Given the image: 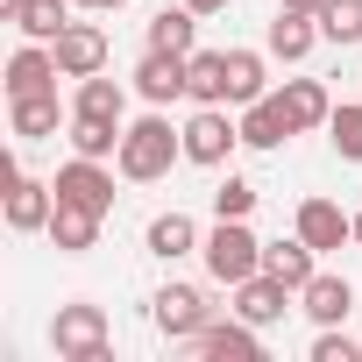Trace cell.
<instances>
[{
    "instance_id": "6da1fadb",
    "label": "cell",
    "mask_w": 362,
    "mask_h": 362,
    "mask_svg": "<svg viewBox=\"0 0 362 362\" xmlns=\"http://www.w3.org/2000/svg\"><path fill=\"white\" fill-rule=\"evenodd\" d=\"M177 156H185V128H170L163 114H142V121L121 128V156H114V163H121L128 185H156Z\"/></svg>"
},
{
    "instance_id": "7a4b0ae2",
    "label": "cell",
    "mask_w": 362,
    "mask_h": 362,
    "mask_svg": "<svg viewBox=\"0 0 362 362\" xmlns=\"http://www.w3.org/2000/svg\"><path fill=\"white\" fill-rule=\"evenodd\" d=\"M50 348H57L64 362H107V313L86 305V298L57 305V320H50Z\"/></svg>"
},
{
    "instance_id": "3957f363",
    "label": "cell",
    "mask_w": 362,
    "mask_h": 362,
    "mask_svg": "<svg viewBox=\"0 0 362 362\" xmlns=\"http://www.w3.org/2000/svg\"><path fill=\"white\" fill-rule=\"evenodd\" d=\"M206 270H214V284H228V291L263 270V242L249 235V221H221V228L206 235Z\"/></svg>"
},
{
    "instance_id": "277c9868",
    "label": "cell",
    "mask_w": 362,
    "mask_h": 362,
    "mask_svg": "<svg viewBox=\"0 0 362 362\" xmlns=\"http://www.w3.org/2000/svg\"><path fill=\"white\" fill-rule=\"evenodd\" d=\"M235 142H242V121H228V107H199V114L185 121V163H206V170H221Z\"/></svg>"
},
{
    "instance_id": "5b68a950",
    "label": "cell",
    "mask_w": 362,
    "mask_h": 362,
    "mask_svg": "<svg viewBox=\"0 0 362 362\" xmlns=\"http://www.w3.org/2000/svg\"><path fill=\"white\" fill-rule=\"evenodd\" d=\"M192 71H185V57L177 50H142V64H135V93L149 100V107H170V100H192V86H185Z\"/></svg>"
},
{
    "instance_id": "8992f818",
    "label": "cell",
    "mask_w": 362,
    "mask_h": 362,
    "mask_svg": "<svg viewBox=\"0 0 362 362\" xmlns=\"http://www.w3.org/2000/svg\"><path fill=\"white\" fill-rule=\"evenodd\" d=\"M192 348H199L206 362H263V327H249L242 313H235L228 327H214V320H206V327L192 334Z\"/></svg>"
},
{
    "instance_id": "52a82bcc",
    "label": "cell",
    "mask_w": 362,
    "mask_h": 362,
    "mask_svg": "<svg viewBox=\"0 0 362 362\" xmlns=\"http://www.w3.org/2000/svg\"><path fill=\"white\" fill-rule=\"evenodd\" d=\"M206 320H214V305H206L192 284H163V291H156V334H170V341H192Z\"/></svg>"
},
{
    "instance_id": "ba28073f",
    "label": "cell",
    "mask_w": 362,
    "mask_h": 362,
    "mask_svg": "<svg viewBox=\"0 0 362 362\" xmlns=\"http://www.w3.org/2000/svg\"><path fill=\"white\" fill-rule=\"evenodd\" d=\"M50 214H57V185H43V177H8V228L15 235H36V228H50Z\"/></svg>"
},
{
    "instance_id": "9c48e42d",
    "label": "cell",
    "mask_w": 362,
    "mask_h": 362,
    "mask_svg": "<svg viewBox=\"0 0 362 362\" xmlns=\"http://www.w3.org/2000/svg\"><path fill=\"white\" fill-rule=\"evenodd\" d=\"M50 50H57V71H64V78H93V71L107 64V29H100V22H71Z\"/></svg>"
},
{
    "instance_id": "30bf717a",
    "label": "cell",
    "mask_w": 362,
    "mask_h": 362,
    "mask_svg": "<svg viewBox=\"0 0 362 362\" xmlns=\"http://www.w3.org/2000/svg\"><path fill=\"white\" fill-rule=\"evenodd\" d=\"M57 199H71V206H93V214H107V206H114V177L100 170V156H71V163L57 170Z\"/></svg>"
},
{
    "instance_id": "8fae6325",
    "label": "cell",
    "mask_w": 362,
    "mask_h": 362,
    "mask_svg": "<svg viewBox=\"0 0 362 362\" xmlns=\"http://www.w3.org/2000/svg\"><path fill=\"white\" fill-rule=\"evenodd\" d=\"M57 50L50 43H22L15 57H8V100H22V93H57Z\"/></svg>"
},
{
    "instance_id": "7c38bea8",
    "label": "cell",
    "mask_w": 362,
    "mask_h": 362,
    "mask_svg": "<svg viewBox=\"0 0 362 362\" xmlns=\"http://www.w3.org/2000/svg\"><path fill=\"white\" fill-rule=\"evenodd\" d=\"M284 298H298V291H291V284H277L270 270H256V277H242V284H235V313H242L249 327L284 320Z\"/></svg>"
},
{
    "instance_id": "4fadbf2b",
    "label": "cell",
    "mask_w": 362,
    "mask_h": 362,
    "mask_svg": "<svg viewBox=\"0 0 362 362\" xmlns=\"http://www.w3.org/2000/svg\"><path fill=\"white\" fill-rule=\"evenodd\" d=\"M298 235L327 256V249H341V242H355V214H341L334 199H305L298 206Z\"/></svg>"
},
{
    "instance_id": "5bb4252c",
    "label": "cell",
    "mask_w": 362,
    "mask_h": 362,
    "mask_svg": "<svg viewBox=\"0 0 362 362\" xmlns=\"http://www.w3.org/2000/svg\"><path fill=\"white\" fill-rule=\"evenodd\" d=\"M298 305H305V320H320V327H341V320L355 313V284H348V277H327V270H313V284L298 291Z\"/></svg>"
},
{
    "instance_id": "9a60e30c",
    "label": "cell",
    "mask_w": 362,
    "mask_h": 362,
    "mask_svg": "<svg viewBox=\"0 0 362 362\" xmlns=\"http://www.w3.org/2000/svg\"><path fill=\"white\" fill-rule=\"evenodd\" d=\"M284 135H298V128H291V114H284L277 93H263V100L242 107V142H249V149H277Z\"/></svg>"
},
{
    "instance_id": "2e32d148",
    "label": "cell",
    "mask_w": 362,
    "mask_h": 362,
    "mask_svg": "<svg viewBox=\"0 0 362 362\" xmlns=\"http://www.w3.org/2000/svg\"><path fill=\"white\" fill-rule=\"evenodd\" d=\"M100 221H107V214H93V206H71V199H57V214H50V242H57L64 256H86V249L100 242Z\"/></svg>"
},
{
    "instance_id": "e0dca14e",
    "label": "cell",
    "mask_w": 362,
    "mask_h": 362,
    "mask_svg": "<svg viewBox=\"0 0 362 362\" xmlns=\"http://www.w3.org/2000/svg\"><path fill=\"white\" fill-rule=\"evenodd\" d=\"M313 256H320V249H313L305 235H291V242H263V270H270L277 284H291V291L313 284Z\"/></svg>"
},
{
    "instance_id": "ac0fdd59",
    "label": "cell",
    "mask_w": 362,
    "mask_h": 362,
    "mask_svg": "<svg viewBox=\"0 0 362 362\" xmlns=\"http://www.w3.org/2000/svg\"><path fill=\"white\" fill-rule=\"evenodd\" d=\"M71 8H78V0H15V29L29 43H57L71 29Z\"/></svg>"
},
{
    "instance_id": "d6986e66",
    "label": "cell",
    "mask_w": 362,
    "mask_h": 362,
    "mask_svg": "<svg viewBox=\"0 0 362 362\" xmlns=\"http://www.w3.org/2000/svg\"><path fill=\"white\" fill-rule=\"evenodd\" d=\"M313 43H320V15H298V8H277V22H270V57L298 64V57H305Z\"/></svg>"
},
{
    "instance_id": "ffe728a7",
    "label": "cell",
    "mask_w": 362,
    "mask_h": 362,
    "mask_svg": "<svg viewBox=\"0 0 362 362\" xmlns=\"http://www.w3.org/2000/svg\"><path fill=\"white\" fill-rule=\"evenodd\" d=\"M284 114H291V128L305 135V128H327V114H334V100H327V86L320 78H284Z\"/></svg>"
},
{
    "instance_id": "44dd1931",
    "label": "cell",
    "mask_w": 362,
    "mask_h": 362,
    "mask_svg": "<svg viewBox=\"0 0 362 362\" xmlns=\"http://www.w3.org/2000/svg\"><path fill=\"white\" fill-rule=\"evenodd\" d=\"M8 121L22 142H43V135H57L64 107H57V93H22V100H8Z\"/></svg>"
},
{
    "instance_id": "7402d4cb",
    "label": "cell",
    "mask_w": 362,
    "mask_h": 362,
    "mask_svg": "<svg viewBox=\"0 0 362 362\" xmlns=\"http://www.w3.org/2000/svg\"><path fill=\"white\" fill-rule=\"evenodd\" d=\"M185 71H192L185 86H192L199 107H228V50H192Z\"/></svg>"
},
{
    "instance_id": "603a6c76",
    "label": "cell",
    "mask_w": 362,
    "mask_h": 362,
    "mask_svg": "<svg viewBox=\"0 0 362 362\" xmlns=\"http://www.w3.org/2000/svg\"><path fill=\"white\" fill-rule=\"evenodd\" d=\"M71 114H93V121H121L128 114V86L121 78H78V100H71Z\"/></svg>"
},
{
    "instance_id": "cb8c5ba5",
    "label": "cell",
    "mask_w": 362,
    "mask_h": 362,
    "mask_svg": "<svg viewBox=\"0 0 362 362\" xmlns=\"http://www.w3.org/2000/svg\"><path fill=\"white\" fill-rule=\"evenodd\" d=\"M192 36H199V15L177 0V8H163L149 22V50H177V57H192Z\"/></svg>"
},
{
    "instance_id": "d4e9b609",
    "label": "cell",
    "mask_w": 362,
    "mask_h": 362,
    "mask_svg": "<svg viewBox=\"0 0 362 362\" xmlns=\"http://www.w3.org/2000/svg\"><path fill=\"white\" fill-rule=\"evenodd\" d=\"M192 249H199V228H192L185 214H156V221H149V256L177 263V256H192Z\"/></svg>"
},
{
    "instance_id": "484cf974",
    "label": "cell",
    "mask_w": 362,
    "mask_h": 362,
    "mask_svg": "<svg viewBox=\"0 0 362 362\" xmlns=\"http://www.w3.org/2000/svg\"><path fill=\"white\" fill-rule=\"evenodd\" d=\"M263 50H228V107H249L263 100Z\"/></svg>"
},
{
    "instance_id": "4316f807",
    "label": "cell",
    "mask_w": 362,
    "mask_h": 362,
    "mask_svg": "<svg viewBox=\"0 0 362 362\" xmlns=\"http://www.w3.org/2000/svg\"><path fill=\"white\" fill-rule=\"evenodd\" d=\"M71 149H78V156H121V121L71 114Z\"/></svg>"
},
{
    "instance_id": "83f0119b",
    "label": "cell",
    "mask_w": 362,
    "mask_h": 362,
    "mask_svg": "<svg viewBox=\"0 0 362 362\" xmlns=\"http://www.w3.org/2000/svg\"><path fill=\"white\" fill-rule=\"evenodd\" d=\"M320 36L327 43H362V0H327L320 8Z\"/></svg>"
},
{
    "instance_id": "f1b7e54d",
    "label": "cell",
    "mask_w": 362,
    "mask_h": 362,
    "mask_svg": "<svg viewBox=\"0 0 362 362\" xmlns=\"http://www.w3.org/2000/svg\"><path fill=\"white\" fill-rule=\"evenodd\" d=\"M327 135H334L341 163H362V107H334L327 114Z\"/></svg>"
},
{
    "instance_id": "f546056e",
    "label": "cell",
    "mask_w": 362,
    "mask_h": 362,
    "mask_svg": "<svg viewBox=\"0 0 362 362\" xmlns=\"http://www.w3.org/2000/svg\"><path fill=\"white\" fill-rule=\"evenodd\" d=\"M214 214L221 221H249L256 214V185H249V177H221V185H214Z\"/></svg>"
},
{
    "instance_id": "4dcf8cb0",
    "label": "cell",
    "mask_w": 362,
    "mask_h": 362,
    "mask_svg": "<svg viewBox=\"0 0 362 362\" xmlns=\"http://www.w3.org/2000/svg\"><path fill=\"white\" fill-rule=\"evenodd\" d=\"M355 355H362V341H348V334H334V327L313 341V362H355Z\"/></svg>"
},
{
    "instance_id": "1f68e13d",
    "label": "cell",
    "mask_w": 362,
    "mask_h": 362,
    "mask_svg": "<svg viewBox=\"0 0 362 362\" xmlns=\"http://www.w3.org/2000/svg\"><path fill=\"white\" fill-rule=\"evenodd\" d=\"M277 8H298V15H320V8H327V0H277Z\"/></svg>"
},
{
    "instance_id": "d6a6232c",
    "label": "cell",
    "mask_w": 362,
    "mask_h": 362,
    "mask_svg": "<svg viewBox=\"0 0 362 362\" xmlns=\"http://www.w3.org/2000/svg\"><path fill=\"white\" fill-rule=\"evenodd\" d=\"M185 8H192V15H221V8H228V0H185Z\"/></svg>"
},
{
    "instance_id": "836d02e7",
    "label": "cell",
    "mask_w": 362,
    "mask_h": 362,
    "mask_svg": "<svg viewBox=\"0 0 362 362\" xmlns=\"http://www.w3.org/2000/svg\"><path fill=\"white\" fill-rule=\"evenodd\" d=\"M78 8H128V0H78Z\"/></svg>"
},
{
    "instance_id": "e575fe53",
    "label": "cell",
    "mask_w": 362,
    "mask_h": 362,
    "mask_svg": "<svg viewBox=\"0 0 362 362\" xmlns=\"http://www.w3.org/2000/svg\"><path fill=\"white\" fill-rule=\"evenodd\" d=\"M355 249H362V214H355Z\"/></svg>"
}]
</instances>
